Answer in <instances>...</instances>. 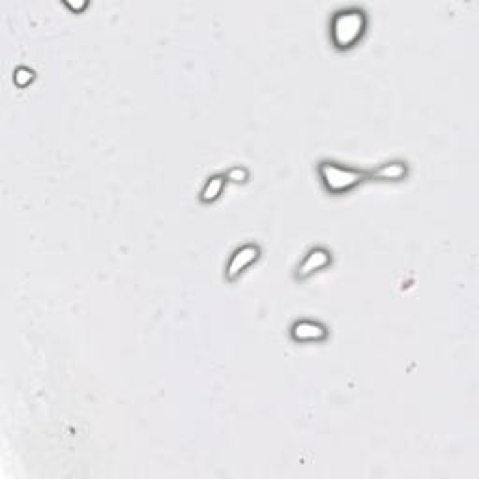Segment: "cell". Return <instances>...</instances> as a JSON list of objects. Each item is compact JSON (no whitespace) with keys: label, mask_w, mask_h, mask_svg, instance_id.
<instances>
[{"label":"cell","mask_w":479,"mask_h":479,"mask_svg":"<svg viewBox=\"0 0 479 479\" xmlns=\"http://www.w3.org/2000/svg\"><path fill=\"white\" fill-rule=\"evenodd\" d=\"M365 27L363 14L358 10H347L335 15L334 25H332V36L334 42L339 47H350L358 40Z\"/></svg>","instance_id":"6da1fadb"},{"label":"cell","mask_w":479,"mask_h":479,"mask_svg":"<svg viewBox=\"0 0 479 479\" xmlns=\"http://www.w3.org/2000/svg\"><path fill=\"white\" fill-rule=\"evenodd\" d=\"M406 174V165L404 163H386L373 171V176L382 178V180H399Z\"/></svg>","instance_id":"8992f818"},{"label":"cell","mask_w":479,"mask_h":479,"mask_svg":"<svg viewBox=\"0 0 479 479\" xmlns=\"http://www.w3.org/2000/svg\"><path fill=\"white\" fill-rule=\"evenodd\" d=\"M292 335H294L296 341L324 339L326 337V328L319 324V322H312V320H302V322L294 324Z\"/></svg>","instance_id":"5b68a950"},{"label":"cell","mask_w":479,"mask_h":479,"mask_svg":"<svg viewBox=\"0 0 479 479\" xmlns=\"http://www.w3.org/2000/svg\"><path fill=\"white\" fill-rule=\"evenodd\" d=\"M330 260H332L330 253H328L326 249H322V247L309 251V255H307V257L304 258V262L298 266V278H309L312 271L324 268Z\"/></svg>","instance_id":"277c9868"},{"label":"cell","mask_w":479,"mask_h":479,"mask_svg":"<svg viewBox=\"0 0 479 479\" xmlns=\"http://www.w3.org/2000/svg\"><path fill=\"white\" fill-rule=\"evenodd\" d=\"M320 176L324 186L334 193H341V191H348L350 188H354L356 184H360L363 180V173L356 171V169L341 167L337 163H322L320 165Z\"/></svg>","instance_id":"7a4b0ae2"},{"label":"cell","mask_w":479,"mask_h":479,"mask_svg":"<svg viewBox=\"0 0 479 479\" xmlns=\"http://www.w3.org/2000/svg\"><path fill=\"white\" fill-rule=\"evenodd\" d=\"M225 180H227V176H214V178H210L208 184H206L204 189H202L201 201L202 202L216 201L217 197L221 195L223 188H225Z\"/></svg>","instance_id":"52a82bcc"},{"label":"cell","mask_w":479,"mask_h":479,"mask_svg":"<svg viewBox=\"0 0 479 479\" xmlns=\"http://www.w3.org/2000/svg\"><path fill=\"white\" fill-rule=\"evenodd\" d=\"M260 255V249L253 243H247V245H242L240 249L234 251V255L230 257V262L227 266V279H236L240 273H242L251 262H255Z\"/></svg>","instance_id":"3957f363"},{"label":"cell","mask_w":479,"mask_h":479,"mask_svg":"<svg viewBox=\"0 0 479 479\" xmlns=\"http://www.w3.org/2000/svg\"><path fill=\"white\" fill-rule=\"evenodd\" d=\"M247 178V171L245 169H232L227 174V180H234V182H243Z\"/></svg>","instance_id":"ba28073f"}]
</instances>
